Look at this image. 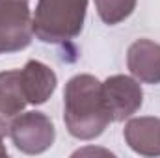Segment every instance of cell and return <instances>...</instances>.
Masks as SVG:
<instances>
[{
  "label": "cell",
  "mask_w": 160,
  "mask_h": 158,
  "mask_svg": "<svg viewBox=\"0 0 160 158\" xmlns=\"http://www.w3.org/2000/svg\"><path fill=\"white\" fill-rule=\"evenodd\" d=\"M63 121L77 140L99 138L112 123L102 99V82L93 75H77L69 80L63 91Z\"/></svg>",
  "instance_id": "cell-1"
},
{
  "label": "cell",
  "mask_w": 160,
  "mask_h": 158,
  "mask_svg": "<svg viewBox=\"0 0 160 158\" xmlns=\"http://www.w3.org/2000/svg\"><path fill=\"white\" fill-rule=\"evenodd\" d=\"M88 0H38L32 28L43 43L63 45L80 36Z\"/></svg>",
  "instance_id": "cell-2"
},
{
  "label": "cell",
  "mask_w": 160,
  "mask_h": 158,
  "mask_svg": "<svg viewBox=\"0 0 160 158\" xmlns=\"http://www.w3.org/2000/svg\"><path fill=\"white\" fill-rule=\"evenodd\" d=\"M32 13L28 0H0V54H11L32 43Z\"/></svg>",
  "instance_id": "cell-3"
},
{
  "label": "cell",
  "mask_w": 160,
  "mask_h": 158,
  "mask_svg": "<svg viewBox=\"0 0 160 158\" xmlns=\"http://www.w3.org/2000/svg\"><path fill=\"white\" fill-rule=\"evenodd\" d=\"M9 136L15 147L24 155H41L52 147L56 128L43 112H26L13 119Z\"/></svg>",
  "instance_id": "cell-4"
},
{
  "label": "cell",
  "mask_w": 160,
  "mask_h": 158,
  "mask_svg": "<svg viewBox=\"0 0 160 158\" xmlns=\"http://www.w3.org/2000/svg\"><path fill=\"white\" fill-rule=\"evenodd\" d=\"M102 99L114 123L132 117L143 102V91L136 78L127 75H112L102 82Z\"/></svg>",
  "instance_id": "cell-5"
},
{
  "label": "cell",
  "mask_w": 160,
  "mask_h": 158,
  "mask_svg": "<svg viewBox=\"0 0 160 158\" xmlns=\"http://www.w3.org/2000/svg\"><path fill=\"white\" fill-rule=\"evenodd\" d=\"M127 67L142 84H160V43L136 39L127 50Z\"/></svg>",
  "instance_id": "cell-6"
},
{
  "label": "cell",
  "mask_w": 160,
  "mask_h": 158,
  "mask_svg": "<svg viewBox=\"0 0 160 158\" xmlns=\"http://www.w3.org/2000/svg\"><path fill=\"white\" fill-rule=\"evenodd\" d=\"M28 104L22 84L21 69L0 73V136H8L13 119Z\"/></svg>",
  "instance_id": "cell-7"
},
{
  "label": "cell",
  "mask_w": 160,
  "mask_h": 158,
  "mask_svg": "<svg viewBox=\"0 0 160 158\" xmlns=\"http://www.w3.org/2000/svg\"><path fill=\"white\" fill-rule=\"evenodd\" d=\"M21 84L28 104H45L56 89V73L39 60H28L21 69Z\"/></svg>",
  "instance_id": "cell-8"
},
{
  "label": "cell",
  "mask_w": 160,
  "mask_h": 158,
  "mask_svg": "<svg viewBox=\"0 0 160 158\" xmlns=\"http://www.w3.org/2000/svg\"><path fill=\"white\" fill-rule=\"evenodd\" d=\"M127 145L142 156H160V117H132L123 130Z\"/></svg>",
  "instance_id": "cell-9"
},
{
  "label": "cell",
  "mask_w": 160,
  "mask_h": 158,
  "mask_svg": "<svg viewBox=\"0 0 160 158\" xmlns=\"http://www.w3.org/2000/svg\"><path fill=\"white\" fill-rule=\"evenodd\" d=\"M138 0H95L97 13L104 24H119L136 9Z\"/></svg>",
  "instance_id": "cell-10"
},
{
  "label": "cell",
  "mask_w": 160,
  "mask_h": 158,
  "mask_svg": "<svg viewBox=\"0 0 160 158\" xmlns=\"http://www.w3.org/2000/svg\"><path fill=\"white\" fill-rule=\"evenodd\" d=\"M2 156H8V149H6V145L2 143V136H0V158Z\"/></svg>",
  "instance_id": "cell-11"
}]
</instances>
